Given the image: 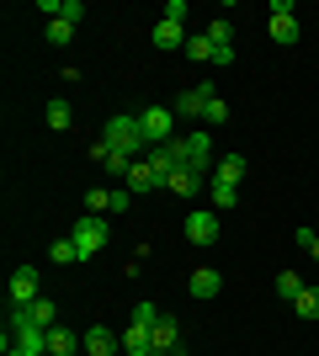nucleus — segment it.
Returning <instances> with one entry per match:
<instances>
[{"instance_id":"f257e3e1","label":"nucleus","mask_w":319,"mask_h":356,"mask_svg":"<svg viewBox=\"0 0 319 356\" xmlns=\"http://www.w3.org/2000/svg\"><path fill=\"white\" fill-rule=\"evenodd\" d=\"M106 144L117 149V154H128V160H138V154H149V138H144V122L133 118V112H117V118L106 122Z\"/></svg>"},{"instance_id":"f03ea898","label":"nucleus","mask_w":319,"mask_h":356,"mask_svg":"<svg viewBox=\"0 0 319 356\" xmlns=\"http://www.w3.org/2000/svg\"><path fill=\"white\" fill-rule=\"evenodd\" d=\"M154 319H160L154 303H138L133 309V325H128V335H122V351L128 356H154Z\"/></svg>"},{"instance_id":"7ed1b4c3","label":"nucleus","mask_w":319,"mask_h":356,"mask_svg":"<svg viewBox=\"0 0 319 356\" xmlns=\"http://www.w3.org/2000/svg\"><path fill=\"white\" fill-rule=\"evenodd\" d=\"M170 149H176V160H181V165L213 176V134H208V128H197V134H186V138H170Z\"/></svg>"},{"instance_id":"20e7f679","label":"nucleus","mask_w":319,"mask_h":356,"mask_svg":"<svg viewBox=\"0 0 319 356\" xmlns=\"http://www.w3.org/2000/svg\"><path fill=\"white\" fill-rule=\"evenodd\" d=\"M69 239H75V245H80V261H91V255L101 250L106 239H112V229H106V223H101V213H85V218H80L75 229H69Z\"/></svg>"},{"instance_id":"39448f33","label":"nucleus","mask_w":319,"mask_h":356,"mask_svg":"<svg viewBox=\"0 0 319 356\" xmlns=\"http://www.w3.org/2000/svg\"><path fill=\"white\" fill-rule=\"evenodd\" d=\"M138 122H144V138H149V144H170V138H176V106H144Z\"/></svg>"},{"instance_id":"423d86ee","label":"nucleus","mask_w":319,"mask_h":356,"mask_svg":"<svg viewBox=\"0 0 319 356\" xmlns=\"http://www.w3.org/2000/svg\"><path fill=\"white\" fill-rule=\"evenodd\" d=\"M218 223H224V213H213V208H197V213H186V239H192V245H213V239H218Z\"/></svg>"},{"instance_id":"0eeeda50","label":"nucleus","mask_w":319,"mask_h":356,"mask_svg":"<svg viewBox=\"0 0 319 356\" xmlns=\"http://www.w3.org/2000/svg\"><path fill=\"white\" fill-rule=\"evenodd\" d=\"M272 38L282 48L298 43V11H293V0H272Z\"/></svg>"},{"instance_id":"6e6552de","label":"nucleus","mask_w":319,"mask_h":356,"mask_svg":"<svg viewBox=\"0 0 319 356\" xmlns=\"http://www.w3.org/2000/svg\"><path fill=\"white\" fill-rule=\"evenodd\" d=\"M38 271L32 266H16L11 271V309H32V303H38Z\"/></svg>"},{"instance_id":"1a4fd4ad","label":"nucleus","mask_w":319,"mask_h":356,"mask_svg":"<svg viewBox=\"0 0 319 356\" xmlns=\"http://www.w3.org/2000/svg\"><path fill=\"white\" fill-rule=\"evenodd\" d=\"M213 96H218V90H213V86H192V90H181V96H176V102H170V106H176V118H202Z\"/></svg>"},{"instance_id":"9d476101","label":"nucleus","mask_w":319,"mask_h":356,"mask_svg":"<svg viewBox=\"0 0 319 356\" xmlns=\"http://www.w3.org/2000/svg\"><path fill=\"white\" fill-rule=\"evenodd\" d=\"M202 181H208V170L176 165V170H170V181H165V192H176V197H197V192H202Z\"/></svg>"},{"instance_id":"9b49d317","label":"nucleus","mask_w":319,"mask_h":356,"mask_svg":"<svg viewBox=\"0 0 319 356\" xmlns=\"http://www.w3.org/2000/svg\"><path fill=\"white\" fill-rule=\"evenodd\" d=\"M54 298H38V303H32V309H11V319H22V325H32V330H54L59 325V319H54Z\"/></svg>"},{"instance_id":"f8f14e48","label":"nucleus","mask_w":319,"mask_h":356,"mask_svg":"<svg viewBox=\"0 0 319 356\" xmlns=\"http://www.w3.org/2000/svg\"><path fill=\"white\" fill-rule=\"evenodd\" d=\"M91 160L101 165L106 176H122V181H128V170H133V160H128V154H117V149L106 144V138H101V144H91Z\"/></svg>"},{"instance_id":"ddd939ff","label":"nucleus","mask_w":319,"mask_h":356,"mask_svg":"<svg viewBox=\"0 0 319 356\" xmlns=\"http://www.w3.org/2000/svg\"><path fill=\"white\" fill-rule=\"evenodd\" d=\"M176 351H181V330H176L170 314H160L154 319V356H176Z\"/></svg>"},{"instance_id":"4468645a","label":"nucleus","mask_w":319,"mask_h":356,"mask_svg":"<svg viewBox=\"0 0 319 356\" xmlns=\"http://www.w3.org/2000/svg\"><path fill=\"white\" fill-rule=\"evenodd\" d=\"M186 287H192V298H218V293H224V271H218V266H197Z\"/></svg>"},{"instance_id":"2eb2a0df","label":"nucleus","mask_w":319,"mask_h":356,"mask_svg":"<svg viewBox=\"0 0 319 356\" xmlns=\"http://www.w3.org/2000/svg\"><path fill=\"white\" fill-rule=\"evenodd\" d=\"M80 346H85V351H91V356H117V335H112V330H101V325H91V330H85V335H80Z\"/></svg>"},{"instance_id":"dca6fc26","label":"nucleus","mask_w":319,"mask_h":356,"mask_svg":"<svg viewBox=\"0 0 319 356\" xmlns=\"http://www.w3.org/2000/svg\"><path fill=\"white\" fill-rule=\"evenodd\" d=\"M245 176H250V160H245V154H224V160L213 165V181H229V186H240Z\"/></svg>"},{"instance_id":"f3484780","label":"nucleus","mask_w":319,"mask_h":356,"mask_svg":"<svg viewBox=\"0 0 319 356\" xmlns=\"http://www.w3.org/2000/svg\"><path fill=\"white\" fill-rule=\"evenodd\" d=\"M122 186L138 197V192H154V186H165V181L154 176V165H149V160H133V170H128V181H122Z\"/></svg>"},{"instance_id":"a211bd4d","label":"nucleus","mask_w":319,"mask_h":356,"mask_svg":"<svg viewBox=\"0 0 319 356\" xmlns=\"http://www.w3.org/2000/svg\"><path fill=\"white\" fill-rule=\"evenodd\" d=\"M43 346H48V356H75L80 351V335H75V330H64V325H54L43 335Z\"/></svg>"},{"instance_id":"6ab92c4d","label":"nucleus","mask_w":319,"mask_h":356,"mask_svg":"<svg viewBox=\"0 0 319 356\" xmlns=\"http://www.w3.org/2000/svg\"><path fill=\"white\" fill-rule=\"evenodd\" d=\"M149 43L154 48H186V27H181V22H154Z\"/></svg>"},{"instance_id":"aec40b11","label":"nucleus","mask_w":319,"mask_h":356,"mask_svg":"<svg viewBox=\"0 0 319 356\" xmlns=\"http://www.w3.org/2000/svg\"><path fill=\"white\" fill-rule=\"evenodd\" d=\"M144 160L154 165V176H160V181H170V170L181 165V160H176V149H170V144H149V154H144Z\"/></svg>"},{"instance_id":"412c9836","label":"nucleus","mask_w":319,"mask_h":356,"mask_svg":"<svg viewBox=\"0 0 319 356\" xmlns=\"http://www.w3.org/2000/svg\"><path fill=\"white\" fill-rule=\"evenodd\" d=\"M208 43L218 48V54L234 48V22H229V16H213V22H208Z\"/></svg>"},{"instance_id":"4be33fe9","label":"nucleus","mask_w":319,"mask_h":356,"mask_svg":"<svg viewBox=\"0 0 319 356\" xmlns=\"http://www.w3.org/2000/svg\"><path fill=\"white\" fill-rule=\"evenodd\" d=\"M208 192H213V213H229L240 202V186H229V181H208Z\"/></svg>"},{"instance_id":"5701e85b","label":"nucleus","mask_w":319,"mask_h":356,"mask_svg":"<svg viewBox=\"0 0 319 356\" xmlns=\"http://www.w3.org/2000/svg\"><path fill=\"white\" fill-rule=\"evenodd\" d=\"M293 314L298 319H319V287H304V293L293 298Z\"/></svg>"},{"instance_id":"b1692460","label":"nucleus","mask_w":319,"mask_h":356,"mask_svg":"<svg viewBox=\"0 0 319 356\" xmlns=\"http://www.w3.org/2000/svg\"><path fill=\"white\" fill-rule=\"evenodd\" d=\"M298 293H304V277H298V271H277V298H282V303H293Z\"/></svg>"},{"instance_id":"393cba45","label":"nucleus","mask_w":319,"mask_h":356,"mask_svg":"<svg viewBox=\"0 0 319 356\" xmlns=\"http://www.w3.org/2000/svg\"><path fill=\"white\" fill-rule=\"evenodd\" d=\"M186 59H197V64H213V59H218V48L208 43V32H202V38H186Z\"/></svg>"},{"instance_id":"a878e982","label":"nucleus","mask_w":319,"mask_h":356,"mask_svg":"<svg viewBox=\"0 0 319 356\" xmlns=\"http://www.w3.org/2000/svg\"><path fill=\"white\" fill-rule=\"evenodd\" d=\"M48 255H54V266H69V261H80V245H75V239H54Z\"/></svg>"},{"instance_id":"bb28decb","label":"nucleus","mask_w":319,"mask_h":356,"mask_svg":"<svg viewBox=\"0 0 319 356\" xmlns=\"http://www.w3.org/2000/svg\"><path fill=\"white\" fill-rule=\"evenodd\" d=\"M69 122H75V112H69V102H48V128H54V134H64Z\"/></svg>"},{"instance_id":"cd10ccee","label":"nucleus","mask_w":319,"mask_h":356,"mask_svg":"<svg viewBox=\"0 0 319 356\" xmlns=\"http://www.w3.org/2000/svg\"><path fill=\"white\" fill-rule=\"evenodd\" d=\"M202 122H208V128H224V122H229V102H224V96H213V102H208Z\"/></svg>"},{"instance_id":"c85d7f7f","label":"nucleus","mask_w":319,"mask_h":356,"mask_svg":"<svg viewBox=\"0 0 319 356\" xmlns=\"http://www.w3.org/2000/svg\"><path fill=\"white\" fill-rule=\"evenodd\" d=\"M85 213H112V192L91 186V192H85Z\"/></svg>"},{"instance_id":"c756f323","label":"nucleus","mask_w":319,"mask_h":356,"mask_svg":"<svg viewBox=\"0 0 319 356\" xmlns=\"http://www.w3.org/2000/svg\"><path fill=\"white\" fill-rule=\"evenodd\" d=\"M69 38H75V27H69V22H48V43H54V48H64Z\"/></svg>"},{"instance_id":"7c9ffc66","label":"nucleus","mask_w":319,"mask_h":356,"mask_svg":"<svg viewBox=\"0 0 319 356\" xmlns=\"http://www.w3.org/2000/svg\"><path fill=\"white\" fill-rule=\"evenodd\" d=\"M80 16H85V0H64L59 6V22H69V27H80Z\"/></svg>"},{"instance_id":"2f4dec72","label":"nucleus","mask_w":319,"mask_h":356,"mask_svg":"<svg viewBox=\"0 0 319 356\" xmlns=\"http://www.w3.org/2000/svg\"><path fill=\"white\" fill-rule=\"evenodd\" d=\"M160 22H181V27H186V0H165V11H160Z\"/></svg>"},{"instance_id":"473e14b6","label":"nucleus","mask_w":319,"mask_h":356,"mask_svg":"<svg viewBox=\"0 0 319 356\" xmlns=\"http://www.w3.org/2000/svg\"><path fill=\"white\" fill-rule=\"evenodd\" d=\"M128 202H133V192H128V186H117V192H112V213H128Z\"/></svg>"},{"instance_id":"72a5a7b5","label":"nucleus","mask_w":319,"mask_h":356,"mask_svg":"<svg viewBox=\"0 0 319 356\" xmlns=\"http://www.w3.org/2000/svg\"><path fill=\"white\" fill-rule=\"evenodd\" d=\"M6 356H48V351H27V346H16L11 335H6Z\"/></svg>"},{"instance_id":"f704fd0d","label":"nucleus","mask_w":319,"mask_h":356,"mask_svg":"<svg viewBox=\"0 0 319 356\" xmlns=\"http://www.w3.org/2000/svg\"><path fill=\"white\" fill-rule=\"evenodd\" d=\"M309 255H314V261H319V239H314V245H309Z\"/></svg>"}]
</instances>
